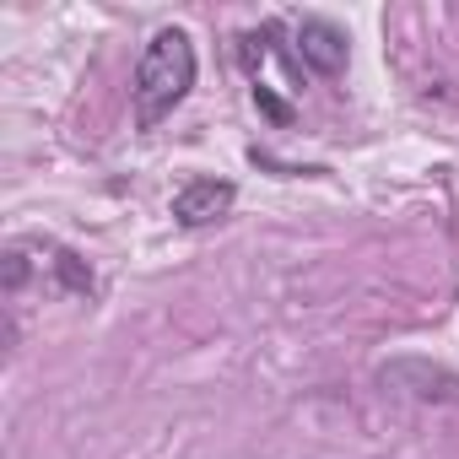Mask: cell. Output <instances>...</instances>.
<instances>
[{
    "label": "cell",
    "instance_id": "6da1fadb",
    "mask_svg": "<svg viewBox=\"0 0 459 459\" xmlns=\"http://www.w3.org/2000/svg\"><path fill=\"white\" fill-rule=\"evenodd\" d=\"M195 71H200V60H195L189 33H184V28H157L152 44H146L141 60H135V87H130V92H135V125H141V130L162 125V119L189 98Z\"/></svg>",
    "mask_w": 459,
    "mask_h": 459
},
{
    "label": "cell",
    "instance_id": "277c9868",
    "mask_svg": "<svg viewBox=\"0 0 459 459\" xmlns=\"http://www.w3.org/2000/svg\"><path fill=\"white\" fill-rule=\"evenodd\" d=\"M233 200H238V184H227V178H189L173 195V221L178 227H211V221H221L227 211H233Z\"/></svg>",
    "mask_w": 459,
    "mask_h": 459
},
{
    "label": "cell",
    "instance_id": "5b68a950",
    "mask_svg": "<svg viewBox=\"0 0 459 459\" xmlns=\"http://www.w3.org/2000/svg\"><path fill=\"white\" fill-rule=\"evenodd\" d=\"M49 271H55V281H60L71 298H92V292H98V281H92V265H87L76 249H60V244H49Z\"/></svg>",
    "mask_w": 459,
    "mask_h": 459
},
{
    "label": "cell",
    "instance_id": "3957f363",
    "mask_svg": "<svg viewBox=\"0 0 459 459\" xmlns=\"http://www.w3.org/2000/svg\"><path fill=\"white\" fill-rule=\"evenodd\" d=\"M298 60H303L314 76H341L346 60H351L346 28H335L330 17H303V22H298Z\"/></svg>",
    "mask_w": 459,
    "mask_h": 459
},
{
    "label": "cell",
    "instance_id": "8992f818",
    "mask_svg": "<svg viewBox=\"0 0 459 459\" xmlns=\"http://www.w3.org/2000/svg\"><path fill=\"white\" fill-rule=\"evenodd\" d=\"M255 108H260L265 119H276V125H292V108H287V103H281L265 82H255Z\"/></svg>",
    "mask_w": 459,
    "mask_h": 459
},
{
    "label": "cell",
    "instance_id": "7a4b0ae2",
    "mask_svg": "<svg viewBox=\"0 0 459 459\" xmlns=\"http://www.w3.org/2000/svg\"><path fill=\"white\" fill-rule=\"evenodd\" d=\"M378 384L400 400H416V405H459V373L443 362H427V357L378 362Z\"/></svg>",
    "mask_w": 459,
    "mask_h": 459
}]
</instances>
